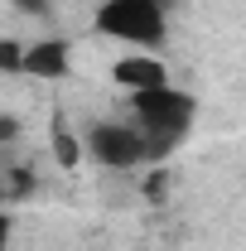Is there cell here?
Wrapping results in <instances>:
<instances>
[{
    "instance_id": "obj_1",
    "label": "cell",
    "mask_w": 246,
    "mask_h": 251,
    "mask_svg": "<svg viewBox=\"0 0 246 251\" xmlns=\"http://www.w3.org/2000/svg\"><path fill=\"white\" fill-rule=\"evenodd\" d=\"M130 111H135V126L150 145V159H164L188 135L198 101L179 87H150V92H130Z\"/></svg>"
},
{
    "instance_id": "obj_2",
    "label": "cell",
    "mask_w": 246,
    "mask_h": 251,
    "mask_svg": "<svg viewBox=\"0 0 246 251\" xmlns=\"http://www.w3.org/2000/svg\"><path fill=\"white\" fill-rule=\"evenodd\" d=\"M97 34L135 44V49H154L164 39V5L159 0H101Z\"/></svg>"
},
{
    "instance_id": "obj_3",
    "label": "cell",
    "mask_w": 246,
    "mask_h": 251,
    "mask_svg": "<svg viewBox=\"0 0 246 251\" xmlns=\"http://www.w3.org/2000/svg\"><path fill=\"white\" fill-rule=\"evenodd\" d=\"M87 155L97 164H106V169H140L145 159H150V145H145V135H140V126H125V121H101L87 130Z\"/></svg>"
},
{
    "instance_id": "obj_4",
    "label": "cell",
    "mask_w": 246,
    "mask_h": 251,
    "mask_svg": "<svg viewBox=\"0 0 246 251\" xmlns=\"http://www.w3.org/2000/svg\"><path fill=\"white\" fill-rule=\"evenodd\" d=\"M73 73V49L68 39H39L25 49V77H39V82H63Z\"/></svg>"
},
{
    "instance_id": "obj_5",
    "label": "cell",
    "mask_w": 246,
    "mask_h": 251,
    "mask_svg": "<svg viewBox=\"0 0 246 251\" xmlns=\"http://www.w3.org/2000/svg\"><path fill=\"white\" fill-rule=\"evenodd\" d=\"M111 77L121 82L125 92H150V87H169V68L159 58H150V53H125V58H116V68H111Z\"/></svg>"
},
{
    "instance_id": "obj_6",
    "label": "cell",
    "mask_w": 246,
    "mask_h": 251,
    "mask_svg": "<svg viewBox=\"0 0 246 251\" xmlns=\"http://www.w3.org/2000/svg\"><path fill=\"white\" fill-rule=\"evenodd\" d=\"M82 150H87V145H82V140L68 130V121L58 116V121H53V155H58V164H63V169H77Z\"/></svg>"
},
{
    "instance_id": "obj_7",
    "label": "cell",
    "mask_w": 246,
    "mask_h": 251,
    "mask_svg": "<svg viewBox=\"0 0 246 251\" xmlns=\"http://www.w3.org/2000/svg\"><path fill=\"white\" fill-rule=\"evenodd\" d=\"M29 193H34V174L25 164H10V169L0 174V198H5V203H25Z\"/></svg>"
},
{
    "instance_id": "obj_8",
    "label": "cell",
    "mask_w": 246,
    "mask_h": 251,
    "mask_svg": "<svg viewBox=\"0 0 246 251\" xmlns=\"http://www.w3.org/2000/svg\"><path fill=\"white\" fill-rule=\"evenodd\" d=\"M25 49H29V44L0 34V73H25Z\"/></svg>"
},
{
    "instance_id": "obj_9",
    "label": "cell",
    "mask_w": 246,
    "mask_h": 251,
    "mask_svg": "<svg viewBox=\"0 0 246 251\" xmlns=\"http://www.w3.org/2000/svg\"><path fill=\"white\" fill-rule=\"evenodd\" d=\"M10 140H20V121L15 116H0V145H10Z\"/></svg>"
},
{
    "instance_id": "obj_10",
    "label": "cell",
    "mask_w": 246,
    "mask_h": 251,
    "mask_svg": "<svg viewBox=\"0 0 246 251\" xmlns=\"http://www.w3.org/2000/svg\"><path fill=\"white\" fill-rule=\"evenodd\" d=\"M15 5H20V10H29V15H44V10H49V0H15Z\"/></svg>"
},
{
    "instance_id": "obj_11",
    "label": "cell",
    "mask_w": 246,
    "mask_h": 251,
    "mask_svg": "<svg viewBox=\"0 0 246 251\" xmlns=\"http://www.w3.org/2000/svg\"><path fill=\"white\" fill-rule=\"evenodd\" d=\"M10 247V213H5V208H0V251Z\"/></svg>"
},
{
    "instance_id": "obj_12",
    "label": "cell",
    "mask_w": 246,
    "mask_h": 251,
    "mask_svg": "<svg viewBox=\"0 0 246 251\" xmlns=\"http://www.w3.org/2000/svg\"><path fill=\"white\" fill-rule=\"evenodd\" d=\"M159 5H164V10H169V0H159Z\"/></svg>"
}]
</instances>
